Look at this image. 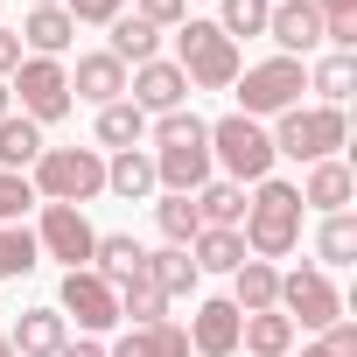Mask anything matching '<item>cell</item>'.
Listing matches in <instances>:
<instances>
[{
	"label": "cell",
	"mask_w": 357,
	"mask_h": 357,
	"mask_svg": "<svg viewBox=\"0 0 357 357\" xmlns=\"http://www.w3.org/2000/svg\"><path fill=\"white\" fill-rule=\"evenodd\" d=\"M301 197H294V183H280V175H266V183H252V204H245V225H238V238H245V252L252 259H287L294 245H301Z\"/></svg>",
	"instance_id": "6da1fadb"
},
{
	"label": "cell",
	"mask_w": 357,
	"mask_h": 357,
	"mask_svg": "<svg viewBox=\"0 0 357 357\" xmlns=\"http://www.w3.org/2000/svg\"><path fill=\"white\" fill-rule=\"evenodd\" d=\"M29 183H36V204H77L84 211L91 197H105V154L98 147H43Z\"/></svg>",
	"instance_id": "7a4b0ae2"
},
{
	"label": "cell",
	"mask_w": 357,
	"mask_h": 357,
	"mask_svg": "<svg viewBox=\"0 0 357 357\" xmlns=\"http://www.w3.org/2000/svg\"><path fill=\"white\" fill-rule=\"evenodd\" d=\"M175 70L190 77V91H231V77L245 70V56H238V43L218 29V22H183L175 29Z\"/></svg>",
	"instance_id": "3957f363"
},
{
	"label": "cell",
	"mask_w": 357,
	"mask_h": 357,
	"mask_svg": "<svg viewBox=\"0 0 357 357\" xmlns=\"http://www.w3.org/2000/svg\"><path fill=\"white\" fill-rule=\"evenodd\" d=\"M266 140H273V154L315 168V161H336V147L350 140V119H343L336 105H287V112L266 126Z\"/></svg>",
	"instance_id": "277c9868"
},
{
	"label": "cell",
	"mask_w": 357,
	"mask_h": 357,
	"mask_svg": "<svg viewBox=\"0 0 357 357\" xmlns=\"http://www.w3.org/2000/svg\"><path fill=\"white\" fill-rule=\"evenodd\" d=\"M273 140H266V126L259 119H245V112H225V119H211V168H225V183H266L273 175Z\"/></svg>",
	"instance_id": "5b68a950"
},
{
	"label": "cell",
	"mask_w": 357,
	"mask_h": 357,
	"mask_svg": "<svg viewBox=\"0 0 357 357\" xmlns=\"http://www.w3.org/2000/svg\"><path fill=\"white\" fill-rule=\"evenodd\" d=\"M231 91H238V112L245 119H280L287 105H301V91H308V63L301 56H266V63H245L238 77H231Z\"/></svg>",
	"instance_id": "8992f818"
},
{
	"label": "cell",
	"mask_w": 357,
	"mask_h": 357,
	"mask_svg": "<svg viewBox=\"0 0 357 357\" xmlns=\"http://www.w3.org/2000/svg\"><path fill=\"white\" fill-rule=\"evenodd\" d=\"M8 98H22V119L56 126V119L70 112V63H56V56H22Z\"/></svg>",
	"instance_id": "52a82bcc"
},
{
	"label": "cell",
	"mask_w": 357,
	"mask_h": 357,
	"mask_svg": "<svg viewBox=\"0 0 357 357\" xmlns=\"http://www.w3.org/2000/svg\"><path fill=\"white\" fill-rule=\"evenodd\" d=\"M273 308H280L294 329H315V336H322V329L343 315V294H336V280H329L322 266H294V273H280Z\"/></svg>",
	"instance_id": "ba28073f"
},
{
	"label": "cell",
	"mask_w": 357,
	"mask_h": 357,
	"mask_svg": "<svg viewBox=\"0 0 357 357\" xmlns=\"http://www.w3.org/2000/svg\"><path fill=\"white\" fill-rule=\"evenodd\" d=\"M36 211H43V218H36V245H43V259H63V273L91 266L98 225H91L77 204H36Z\"/></svg>",
	"instance_id": "9c48e42d"
},
{
	"label": "cell",
	"mask_w": 357,
	"mask_h": 357,
	"mask_svg": "<svg viewBox=\"0 0 357 357\" xmlns=\"http://www.w3.org/2000/svg\"><path fill=\"white\" fill-rule=\"evenodd\" d=\"M63 322H77L84 336H105V329H119V294L91 273V266H77V273H63V287H56V301H50Z\"/></svg>",
	"instance_id": "30bf717a"
},
{
	"label": "cell",
	"mask_w": 357,
	"mask_h": 357,
	"mask_svg": "<svg viewBox=\"0 0 357 357\" xmlns=\"http://www.w3.org/2000/svg\"><path fill=\"white\" fill-rule=\"evenodd\" d=\"M211 175H218V168H211V126L190 133V140H161V147H154V183L175 190V197H197Z\"/></svg>",
	"instance_id": "8fae6325"
},
{
	"label": "cell",
	"mask_w": 357,
	"mask_h": 357,
	"mask_svg": "<svg viewBox=\"0 0 357 357\" xmlns=\"http://www.w3.org/2000/svg\"><path fill=\"white\" fill-rule=\"evenodd\" d=\"M126 98H133L147 119H161V112H175V105H190V77L175 70V56H154V63L126 70Z\"/></svg>",
	"instance_id": "7c38bea8"
},
{
	"label": "cell",
	"mask_w": 357,
	"mask_h": 357,
	"mask_svg": "<svg viewBox=\"0 0 357 357\" xmlns=\"http://www.w3.org/2000/svg\"><path fill=\"white\" fill-rule=\"evenodd\" d=\"M183 329H190V350L197 357H238V308H231V294L197 301V315Z\"/></svg>",
	"instance_id": "4fadbf2b"
},
{
	"label": "cell",
	"mask_w": 357,
	"mask_h": 357,
	"mask_svg": "<svg viewBox=\"0 0 357 357\" xmlns=\"http://www.w3.org/2000/svg\"><path fill=\"white\" fill-rule=\"evenodd\" d=\"M266 36L280 43V56H315L322 50V15H315V0H273V15H266Z\"/></svg>",
	"instance_id": "5bb4252c"
},
{
	"label": "cell",
	"mask_w": 357,
	"mask_h": 357,
	"mask_svg": "<svg viewBox=\"0 0 357 357\" xmlns=\"http://www.w3.org/2000/svg\"><path fill=\"white\" fill-rule=\"evenodd\" d=\"M294 197H301V211L336 218V211H350V204H357V175H350V161H315L301 183H294Z\"/></svg>",
	"instance_id": "9a60e30c"
},
{
	"label": "cell",
	"mask_w": 357,
	"mask_h": 357,
	"mask_svg": "<svg viewBox=\"0 0 357 357\" xmlns=\"http://www.w3.org/2000/svg\"><path fill=\"white\" fill-rule=\"evenodd\" d=\"M112 105V98H126V63L119 56H105V50H91V56H77V70H70V105Z\"/></svg>",
	"instance_id": "2e32d148"
},
{
	"label": "cell",
	"mask_w": 357,
	"mask_h": 357,
	"mask_svg": "<svg viewBox=\"0 0 357 357\" xmlns=\"http://www.w3.org/2000/svg\"><path fill=\"white\" fill-rule=\"evenodd\" d=\"M8 343H15V357H56L70 343V322L56 308H22L15 329H8Z\"/></svg>",
	"instance_id": "e0dca14e"
},
{
	"label": "cell",
	"mask_w": 357,
	"mask_h": 357,
	"mask_svg": "<svg viewBox=\"0 0 357 357\" xmlns=\"http://www.w3.org/2000/svg\"><path fill=\"white\" fill-rule=\"evenodd\" d=\"M15 36H22V56H56V63H63V50H70L77 22H70L63 8H29Z\"/></svg>",
	"instance_id": "ac0fdd59"
},
{
	"label": "cell",
	"mask_w": 357,
	"mask_h": 357,
	"mask_svg": "<svg viewBox=\"0 0 357 357\" xmlns=\"http://www.w3.org/2000/svg\"><path fill=\"white\" fill-rule=\"evenodd\" d=\"M161 183H154V154L147 147H126V154H112L105 161V197H119V204H147Z\"/></svg>",
	"instance_id": "d6986e66"
},
{
	"label": "cell",
	"mask_w": 357,
	"mask_h": 357,
	"mask_svg": "<svg viewBox=\"0 0 357 357\" xmlns=\"http://www.w3.org/2000/svg\"><path fill=\"white\" fill-rule=\"evenodd\" d=\"M105 29H112L105 56H119L126 70H140V63H154V56H161V29H154V22H140L133 8H126V15H112Z\"/></svg>",
	"instance_id": "ffe728a7"
},
{
	"label": "cell",
	"mask_w": 357,
	"mask_h": 357,
	"mask_svg": "<svg viewBox=\"0 0 357 357\" xmlns=\"http://www.w3.org/2000/svg\"><path fill=\"white\" fill-rule=\"evenodd\" d=\"M140 266H147V245H140L133 231H98V245H91V273H98L105 287L133 280Z\"/></svg>",
	"instance_id": "44dd1931"
},
{
	"label": "cell",
	"mask_w": 357,
	"mask_h": 357,
	"mask_svg": "<svg viewBox=\"0 0 357 357\" xmlns=\"http://www.w3.org/2000/svg\"><path fill=\"white\" fill-rule=\"evenodd\" d=\"M105 357H190V329L175 322V315H168V322H147V329H126V336H119V343H112Z\"/></svg>",
	"instance_id": "7402d4cb"
},
{
	"label": "cell",
	"mask_w": 357,
	"mask_h": 357,
	"mask_svg": "<svg viewBox=\"0 0 357 357\" xmlns=\"http://www.w3.org/2000/svg\"><path fill=\"white\" fill-rule=\"evenodd\" d=\"M190 204H197V225H204V231H238V225H245V190L225 183V175H211Z\"/></svg>",
	"instance_id": "603a6c76"
},
{
	"label": "cell",
	"mask_w": 357,
	"mask_h": 357,
	"mask_svg": "<svg viewBox=\"0 0 357 357\" xmlns=\"http://www.w3.org/2000/svg\"><path fill=\"white\" fill-rule=\"evenodd\" d=\"M98 154H126V147H140L147 140V112L133 105V98H112V105H98Z\"/></svg>",
	"instance_id": "cb8c5ba5"
},
{
	"label": "cell",
	"mask_w": 357,
	"mask_h": 357,
	"mask_svg": "<svg viewBox=\"0 0 357 357\" xmlns=\"http://www.w3.org/2000/svg\"><path fill=\"white\" fill-rule=\"evenodd\" d=\"M294 322L280 315V308H259V315H238V350H252V357H287L294 350Z\"/></svg>",
	"instance_id": "d4e9b609"
},
{
	"label": "cell",
	"mask_w": 357,
	"mask_h": 357,
	"mask_svg": "<svg viewBox=\"0 0 357 357\" xmlns=\"http://www.w3.org/2000/svg\"><path fill=\"white\" fill-rule=\"evenodd\" d=\"M308 91H315V105H350V91H357V56H343V50H329V56H315L308 63Z\"/></svg>",
	"instance_id": "484cf974"
},
{
	"label": "cell",
	"mask_w": 357,
	"mask_h": 357,
	"mask_svg": "<svg viewBox=\"0 0 357 357\" xmlns=\"http://www.w3.org/2000/svg\"><path fill=\"white\" fill-rule=\"evenodd\" d=\"M147 280L161 287V301H190L204 273H197V259L183 245H161V252H147Z\"/></svg>",
	"instance_id": "4316f807"
},
{
	"label": "cell",
	"mask_w": 357,
	"mask_h": 357,
	"mask_svg": "<svg viewBox=\"0 0 357 357\" xmlns=\"http://www.w3.org/2000/svg\"><path fill=\"white\" fill-rule=\"evenodd\" d=\"M273 294H280V266H273V259H245V266L231 273V308H238V315L273 308Z\"/></svg>",
	"instance_id": "83f0119b"
},
{
	"label": "cell",
	"mask_w": 357,
	"mask_h": 357,
	"mask_svg": "<svg viewBox=\"0 0 357 357\" xmlns=\"http://www.w3.org/2000/svg\"><path fill=\"white\" fill-rule=\"evenodd\" d=\"M43 147H50V140H43V126H36V119H22V112L0 119V168H8V175H29Z\"/></svg>",
	"instance_id": "f1b7e54d"
},
{
	"label": "cell",
	"mask_w": 357,
	"mask_h": 357,
	"mask_svg": "<svg viewBox=\"0 0 357 357\" xmlns=\"http://www.w3.org/2000/svg\"><path fill=\"white\" fill-rule=\"evenodd\" d=\"M112 294H119V322H126V329H147V322H168V301H161V287L147 280V266H140L133 280H119Z\"/></svg>",
	"instance_id": "f546056e"
},
{
	"label": "cell",
	"mask_w": 357,
	"mask_h": 357,
	"mask_svg": "<svg viewBox=\"0 0 357 357\" xmlns=\"http://www.w3.org/2000/svg\"><path fill=\"white\" fill-rule=\"evenodd\" d=\"M190 259H197V273H238L252 252H245V238H238V231H197Z\"/></svg>",
	"instance_id": "4dcf8cb0"
},
{
	"label": "cell",
	"mask_w": 357,
	"mask_h": 357,
	"mask_svg": "<svg viewBox=\"0 0 357 357\" xmlns=\"http://www.w3.org/2000/svg\"><path fill=\"white\" fill-rule=\"evenodd\" d=\"M315 259H322V273L357 259V218H350V211H336V218L315 225Z\"/></svg>",
	"instance_id": "1f68e13d"
},
{
	"label": "cell",
	"mask_w": 357,
	"mask_h": 357,
	"mask_svg": "<svg viewBox=\"0 0 357 357\" xmlns=\"http://www.w3.org/2000/svg\"><path fill=\"white\" fill-rule=\"evenodd\" d=\"M154 225H161V238H168V245H183V252H190V245H197V231H204V225H197V204H190V197H175V190H161V197H154Z\"/></svg>",
	"instance_id": "d6a6232c"
},
{
	"label": "cell",
	"mask_w": 357,
	"mask_h": 357,
	"mask_svg": "<svg viewBox=\"0 0 357 357\" xmlns=\"http://www.w3.org/2000/svg\"><path fill=\"white\" fill-rule=\"evenodd\" d=\"M36 266H43L36 231H29V225H0V280H22V273H36Z\"/></svg>",
	"instance_id": "836d02e7"
},
{
	"label": "cell",
	"mask_w": 357,
	"mask_h": 357,
	"mask_svg": "<svg viewBox=\"0 0 357 357\" xmlns=\"http://www.w3.org/2000/svg\"><path fill=\"white\" fill-rule=\"evenodd\" d=\"M266 15H273V0H225L218 8V29L238 43V36H266Z\"/></svg>",
	"instance_id": "e575fe53"
},
{
	"label": "cell",
	"mask_w": 357,
	"mask_h": 357,
	"mask_svg": "<svg viewBox=\"0 0 357 357\" xmlns=\"http://www.w3.org/2000/svg\"><path fill=\"white\" fill-rule=\"evenodd\" d=\"M36 211V183H29V175H8V168H0V225H22Z\"/></svg>",
	"instance_id": "d590c367"
},
{
	"label": "cell",
	"mask_w": 357,
	"mask_h": 357,
	"mask_svg": "<svg viewBox=\"0 0 357 357\" xmlns=\"http://www.w3.org/2000/svg\"><path fill=\"white\" fill-rule=\"evenodd\" d=\"M126 8H133V0H63V15H70L77 29H84V22H91V29H105V22H112V15H126Z\"/></svg>",
	"instance_id": "8d00e7d4"
},
{
	"label": "cell",
	"mask_w": 357,
	"mask_h": 357,
	"mask_svg": "<svg viewBox=\"0 0 357 357\" xmlns=\"http://www.w3.org/2000/svg\"><path fill=\"white\" fill-rule=\"evenodd\" d=\"M133 15L154 22V29H183L190 22V0H133Z\"/></svg>",
	"instance_id": "74e56055"
},
{
	"label": "cell",
	"mask_w": 357,
	"mask_h": 357,
	"mask_svg": "<svg viewBox=\"0 0 357 357\" xmlns=\"http://www.w3.org/2000/svg\"><path fill=\"white\" fill-rule=\"evenodd\" d=\"M15 63H22V36H15L8 22H0V84L15 77Z\"/></svg>",
	"instance_id": "f35d334b"
},
{
	"label": "cell",
	"mask_w": 357,
	"mask_h": 357,
	"mask_svg": "<svg viewBox=\"0 0 357 357\" xmlns=\"http://www.w3.org/2000/svg\"><path fill=\"white\" fill-rule=\"evenodd\" d=\"M56 357H105V343H98V336H77V343H63Z\"/></svg>",
	"instance_id": "ab89813d"
},
{
	"label": "cell",
	"mask_w": 357,
	"mask_h": 357,
	"mask_svg": "<svg viewBox=\"0 0 357 357\" xmlns=\"http://www.w3.org/2000/svg\"><path fill=\"white\" fill-rule=\"evenodd\" d=\"M301 357H336V350H329V343L315 336V343H301Z\"/></svg>",
	"instance_id": "60d3db41"
},
{
	"label": "cell",
	"mask_w": 357,
	"mask_h": 357,
	"mask_svg": "<svg viewBox=\"0 0 357 357\" xmlns=\"http://www.w3.org/2000/svg\"><path fill=\"white\" fill-rule=\"evenodd\" d=\"M8 112H15V98H8V84H0V119H8Z\"/></svg>",
	"instance_id": "b9f144b4"
},
{
	"label": "cell",
	"mask_w": 357,
	"mask_h": 357,
	"mask_svg": "<svg viewBox=\"0 0 357 357\" xmlns=\"http://www.w3.org/2000/svg\"><path fill=\"white\" fill-rule=\"evenodd\" d=\"M0 357H15V343H8V322H0Z\"/></svg>",
	"instance_id": "7bdbcfd3"
},
{
	"label": "cell",
	"mask_w": 357,
	"mask_h": 357,
	"mask_svg": "<svg viewBox=\"0 0 357 357\" xmlns=\"http://www.w3.org/2000/svg\"><path fill=\"white\" fill-rule=\"evenodd\" d=\"M29 8H63V0H29Z\"/></svg>",
	"instance_id": "ee69618b"
},
{
	"label": "cell",
	"mask_w": 357,
	"mask_h": 357,
	"mask_svg": "<svg viewBox=\"0 0 357 357\" xmlns=\"http://www.w3.org/2000/svg\"><path fill=\"white\" fill-rule=\"evenodd\" d=\"M0 8H8V0H0Z\"/></svg>",
	"instance_id": "f6af8a7d"
}]
</instances>
